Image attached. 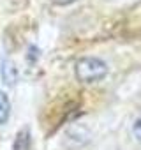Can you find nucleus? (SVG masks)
I'll return each instance as SVG.
<instances>
[{"label": "nucleus", "instance_id": "7ed1b4c3", "mask_svg": "<svg viewBox=\"0 0 141 150\" xmlns=\"http://www.w3.org/2000/svg\"><path fill=\"white\" fill-rule=\"evenodd\" d=\"M30 131L28 127H23L21 131H18L16 138H14V143H13V150H30Z\"/></svg>", "mask_w": 141, "mask_h": 150}, {"label": "nucleus", "instance_id": "423d86ee", "mask_svg": "<svg viewBox=\"0 0 141 150\" xmlns=\"http://www.w3.org/2000/svg\"><path fill=\"white\" fill-rule=\"evenodd\" d=\"M51 2L55 6H69V4H73L74 0H51Z\"/></svg>", "mask_w": 141, "mask_h": 150}, {"label": "nucleus", "instance_id": "f257e3e1", "mask_svg": "<svg viewBox=\"0 0 141 150\" xmlns=\"http://www.w3.org/2000/svg\"><path fill=\"white\" fill-rule=\"evenodd\" d=\"M74 74L80 83H97L106 78L108 64L97 57H81L74 64Z\"/></svg>", "mask_w": 141, "mask_h": 150}, {"label": "nucleus", "instance_id": "f03ea898", "mask_svg": "<svg viewBox=\"0 0 141 150\" xmlns=\"http://www.w3.org/2000/svg\"><path fill=\"white\" fill-rule=\"evenodd\" d=\"M0 76H2V81L7 87H14L16 81H18V67L9 57L2 58V64H0Z\"/></svg>", "mask_w": 141, "mask_h": 150}, {"label": "nucleus", "instance_id": "20e7f679", "mask_svg": "<svg viewBox=\"0 0 141 150\" xmlns=\"http://www.w3.org/2000/svg\"><path fill=\"white\" fill-rule=\"evenodd\" d=\"M11 117V101H9V96L0 90V125H4Z\"/></svg>", "mask_w": 141, "mask_h": 150}, {"label": "nucleus", "instance_id": "39448f33", "mask_svg": "<svg viewBox=\"0 0 141 150\" xmlns=\"http://www.w3.org/2000/svg\"><path fill=\"white\" fill-rule=\"evenodd\" d=\"M132 132H134V136L141 141V115L136 118V122H134V125H132Z\"/></svg>", "mask_w": 141, "mask_h": 150}]
</instances>
